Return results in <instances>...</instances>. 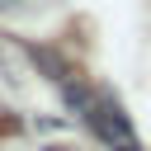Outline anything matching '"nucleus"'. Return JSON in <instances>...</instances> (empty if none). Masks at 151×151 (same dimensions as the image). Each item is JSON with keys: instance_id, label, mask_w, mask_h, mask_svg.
Returning a JSON list of instances; mask_svg holds the SVG:
<instances>
[{"instance_id": "obj_1", "label": "nucleus", "mask_w": 151, "mask_h": 151, "mask_svg": "<svg viewBox=\"0 0 151 151\" xmlns=\"http://www.w3.org/2000/svg\"><path fill=\"white\" fill-rule=\"evenodd\" d=\"M85 123H90V132H94L104 146H113V151H142V142H137V132H132V118L118 109V99H109V94L90 99V104H85Z\"/></svg>"}, {"instance_id": "obj_2", "label": "nucleus", "mask_w": 151, "mask_h": 151, "mask_svg": "<svg viewBox=\"0 0 151 151\" xmlns=\"http://www.w3.org/2000/svg\"><path fill=\"white\" fill-rule=\"evenodd\" d=\"M52 151H66V146H52Z\"/></svg>"}]
</instances>
